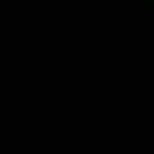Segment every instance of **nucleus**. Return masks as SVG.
<instances>
[{"mask_svg": "<svg viewBox=\"0 0 154 154\" xmlns=\"http://www.w3.org/2000/svg\"><path fill=\"white\" fill-rule=\"evenodd\" d=\"M149 2H152V5H154V0H149Z\"/></svg>", "mask_w": 154, "mask_h": 154, "instance_id": "obj_1", "label": "nucleus"}]
</instances>
